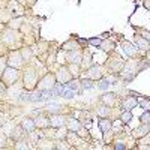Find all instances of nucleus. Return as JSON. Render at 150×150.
Masks as SVG:
<instances>
[{"label": "nucleus", "mask_w": 150, "mask_h": 150, "mask_svg": "<svg viewBox=\"0 0 150 150\" xmlns=\"http://www.w3.org/2000/svg\"><path fill=\"white\" fill-rule=\"evenodd\" d=\"M150 66L147 62L141 57H134V59H129L125 62V65L119 74V78L122 80H126V81H132L137 75H138V72H141L144 68Z\"/></svg>", "instance_id": "nucleus-1"}, {"label": "nucleus", "mask_w": 150, "mask_h": 150, "mask_svg": "<svg viewBox=\"0 0 150 150\" xmlns=\"http://www.w3.org/2000/svg\"><path fill=\"white\" fill-rule=\"evenodd\" d=\"M0 41L9 50H20L24 45V36L20 30L5 27L2 30V33H0Z\"/></svg>", "instance_id": "nucleus-2"}, {"label": "nucleus", "mask_w": 150, "mask_h": 150, "mask_svg": "<svg viewBox=\"0 0 150 150\" xmlns=\"http://www.w3.org/2000/svg\"><path fill=\"white\" fill-rule=\"evenodd\" d=\"M38 77H39V72H38V68L33 63H29L24 66L23 74H21V81H23V89L26 92H33L36 90L38 86Z\"/></svg>", "instance_id": "nucleus-3"}, {"label": "nucleus", "mask_w": 150, "mask_h": 150, "mask_svg": "<svg viewBox=\"0 0 150 150\" xmlns=\"http://www.w3.org/2000/svg\"><path fill=\"white\" fill-rule=\"evenodd\" d=\"M110 54H111V56L105 60L104 68H105V71H107L108 74L117 75V77H119V74H120V71H122V68H123V65H125V60H123V57H122L120 54H117L116 51H112V53H110Z\"/></svg>", "instance_id": "nucleus-4"}, {"label": "nucleus", "mask_w": 150, "mask_h": 150, "mask_svg": "<svg viewBox=\"0 0 150 150\" xmlns=\"http://www.w3.org/2000/svg\"><path fill=\"white\" fill-rule=\"evenodd\" d=\"M50 47H51V42H48V41H36L32 45L35 57H39L41 62H45L48 57V53H50Z\"/></svg>", "instance_id": "nucleus-5"}, {"label": "nucleus", "mask_w": 150, "mask_h": 150, "mask_svg": "<svg viewBox=\"0 0 150 150\" xmlns=\"http://www.w3.org/2000/svg\"><path fill=\"white\" fill-rule=\"evenodd\" d=\"M6 57H8V66H11V68H15V69L21 71L26 66V62H24L20 50H9Z\"/></svg>", "instance_id": "nucleus-6"}, {"label": "nucleus", "mask_w": 150, "mask_h": 150, "mask_svg": "<svg viewBox=\"0 0 150 150\" xmlns=\"http://www.w3.org/2000/svg\"><path fill=\"white\" fill-rule=\"evenodd\" d=\"M56 83H57V80H56L54 72H48V74L44 75L39 81H38L36 89L39 90V92H51L53 87L56 86Z\"/></svg>", "instance_id": "nucleus-7"}, {"label": "nucleus", "mask_w": 150, "mask_h": 150, "mask_svg": "<svg viewBox=\"0 0 150 150\" xmlns=\"http://www.w3.org/2000/svg\"><path fill=\"white\" fill-rule=\"evenodd\" d=\"M21 74H23V72H21L20 69H15V68L8 66L0 78H2V81L6 84V87H12V86H14V84L21 78Z\"/></svg>", "instance_id": "nucleus-8"}, {"label": "nucleus", "mask_w": 150, "mask_h": 150, "mask_svg": "<svg viewBox=\"0 0 150 150\" xmlns=\"http://www.w3.org/2000/svg\"><path fill=\"white\" fill-rule=\"evenodd\" d=\"M66 141L72 146V149H90L89 141H86L84 138H81V137H80L77 132H72V131L68 132Z\"/></svg>", "instance_id": "nucleus-9"}, {"label": "nucleus", "mask_w": 150, "mask_h": 150, "mask_svg": "<svg viewBox=\"0 0 150 150\" xmlns=\"http://www.w3.org/2000/svg\"><path fill=\"white\" fill-rule=\"evenodd\" d=\"M84 72H86L84 77H86V78H90V80H93V81L102 80V78L105 77V74H107L104 65H93V66H90L89 69L84 71Z\"/></svg>", "instance_id": "nucleus-10"}, {"label": "nucleus", "mask_w": 150, "mask_h": 150, "mask_svg": "<svg viewBox=\"0 0 150 150\" xmlns=\"http://www.w3.org/2000/svg\"><path fill=\"white\" fill-rule=\"evenodd\" d=\"M5 6L8 8V11L11 12V15L14 18L15 17H26V14H27V8H24L17 0H9Z\"/></svg>", "instance_id": "nucleus-11"}, {"label": "nucleus", "mask_w": 150, "mask_h": 150, "mask_svg": "<svg viewBox=\"0 0 150 150\" xmlns=\"http://www.w3.org/2000/svg\"><path fill=\"white\" fill-rule=\"evenodd\" d=\"M99 101H101L102 105H107L110 108H117L120 107V99L116 93H112V92H107L104 93L101 98H99Z\"/></svg>", "instance_id": "nucleus-12"}, {"label": "nucleus", "mask_w": 150, "mask_h": 150, "mask_svg": "<svg viewBox=\"0 0 150 150\" xmlns=\"http://www.w3.org/2000/svg\"><path fill=\"white\" fill-rule=\"evenodd\" d=\"M54 75H56L57 83H62V84H66V83H69L74 78L66 65H59L57 66V71L54 72Z\"/></svg>", "instance_id": "nucleus-13"}, {"label": "nucleus", "mask_w": 150, "mask_h": 150, "mask_svg": "<svg viewBox=\"0 0 150 150\" xmlns=\"http://www.w3.org/2000/svg\"><path fill=\"white\" fill-rule=\"evenodd\" d=\"M120 47L123 48V53L126 54L129 59H134V57H138L140 54H141V51L138 48H137V45L135 44H132V42H129V41H120ZM143 56V54H141Z\"/></svg>", "instance_id": "nucleus-14"}, {"label": "nucleus", "mask_w": 150, "mask_h": 150, "mask_svg": "<svg viewBox=\"0 0 150 150\" xmlns=\"http://www.w3.org/2000/svg\"><path fill=\"white\" fill-rule=\"evenodd\" d=\"M48 117H50V128H53V129L65 126L66 120H68V116L62 114V112H54V114H50Z\"/></svg>", "instance_id": "nucleus-15"}, {"label": "nucleus", "mask_w": 150, "mask_h": 150, "mask_svg": "<svg viewBox=\"0 0 150 150\" xmlns=\"http://www.w3.org/2000/svg\"><path fill=\"white\" fill-rule=\"evenodd\" d=\"M38 150H56V140L51 137H41L36 144Z\"/></svg>", "instance_id": "nucleus-16"}, {"label": "nucleus", "mask_w": 150, "mask_h": 150, "mask_svg": "<svg viewBox=\"0 0 150 150\" xmlns=\"http://www.w3.org/2000/svg\"><path fill=\"white\" fill-rule=\"evenodd\" d=\"M35 120V125H36V129H45V128H50V117L45 114V112H39L38 116L33 117Z\"/></svg>", "instance_id": "nucleus-17"}, {"label": "nucleus", "mask_w": 150, "mask_h": 150, "mask_svg": "<svg viewBox=\"0 0 150 150\" xmlns=\"http://www.w3.org/2000/svg\"><path fill=\"white\" fill-rule=\"evenodd\" d=\"M135 107H138V101H137V96H126L120 99V110H134Z\"/></svg>", "instance_id": "nucleus-18"}, {"label": "nucleus", "mask_w": 150, "mask_h": 150, "mask_svg": "<svg viewBox=\"0 0 150 150\" xmlns=\"http://www.w3.org/2000/svg\"><path fill=\"white\" fill-rule=\"evenodd\" d=\"M66 129L68 131H72V132H78L80 129H81V122H80V119L78 117H75V116H68V120H66Z\"/></svg>", "instance_id": "nucleus-19"}, {"label": "nucleus", "mask_w": 150, "mask_h": 150, "mask_svg": "<svg viewBox=\"0 0 150 150\" xmlns=\"http://www.w3.org/2000/svg\"><path fill=\"white\" fill-rule=\"evenodd\" d=\"M134 44L137 45V48L141 51V54L144 56L149 50H150V41H147V39H144L143 36H140V35H135V41H134Z\"/></svg>", "instance_id": "nucleus-20"}, {"label": "nucleus", "mask_w": 150, "mask_h": 150, "mask_svg": "<svg viewBox=\"0 0 150 150\" xmlns=\"http://www.w3.org/2000/svg\"><path fill=\"white\" fill-rule=\"evenodd\" d=\"M95 63H93V60H92V53L89 51V50H83V60H81V63H80V66H81V71L84 72V71H87L90 66H93Z\"/></svg>", "instance_id": "nucleus-21"}, {"label": "nucleus", "mask_w": 150, "mask_h": 150, "mask_svg": "<svg viewBox=\"0 0 150 150\" xmlns=\"http://www.w3.org/2000/svg\"><path fill=\"white\" fill-rule=\"evenodd\" d=\"M81 60H83V48L68 51V63H77V65H80Z\"/></svg>", "instance_id": "nucleus-22"}, {"label": "nucleus", "mask_w": 150, "mask_h": 150, "mask_svg": "<svg viewBox=\"0 0 150 150\" xmlns=\"http://www.w3.org/2000/svg\"><path fill=\"white\" fill-rule=\"evenodd\" d=\"M20 51H21V56H23L24 62H26V65L33 63V60H35V53H33L32 47H29V45H23V47L20 48Z\"/></svg>", "instance_id": "nucleus-23"}, {"label": "nucleus", "mask_w": 150, "mask_h": 150, "mask_svg": "<svg viewBox=\"0 0 150 150\" xmlns=\"http://www.w3.org/2000/svg\"><path fill=\"white\" fill-rule=\"evenodd\" d=\"M149 132H150V126H149V125H146V123H141L138 128H135L131 132V137H132L134 140H138V138H141V137H144Z\"/></svg>", "instance_id": "nucleus-24"}, {"label": "nucleus", "mask_w": 150, "mask_h": 150, "mask_svg": "<svg viewBox=\"0 0 150 150\" xmlns=\"http://www.w3.org/2000/svg\"><path fill=\"white\" fill-rule=\"evenodd\" d=\"M60 48H62V50H65V51H72V50H78V48H83V47H81L80 39L71 38L69 41H66V42L62 44V45H60Z\"/></svg>", "instance_id": "nucleus-25"}, {"label": "nucleus", "mask_w": 150, "mask_h": 150, "mask_svg": "<svg viewBox=\"0 0 150 150\" xmlns=\"http://www.w3.org/2000/svg\"><path fill=\"white\" fill-rule=\"evenodd\" d=\"M26 21H27V17H15V18H12V20L6 24V27L14 29V30H20Z\"/></svg>", "instance_id": "nucleus-26"}, {"label": "nucleus", "mask_w": 150, "mask_h": 150, "mask_svg": "<svg viewBox=\"0 0 150 150\" xmlns=\"http://www.w3.org/2000/svg\"><path fill=\"white\" fill-rule=\"evenodd\" d=\"M99 48L102 50L104 53H112V51H116V42L114 41H111L108 39V38H105V39L101 41V45H99Z\"/></svg>", "instance_id": "nucleus-27"}, {"label": "nucleus", "mask_w": 150, "mask_h": 150, "mask_svg": "<svg viewBox=\"0 0 150 150\" xmlns=\"http://www.w3.org/2000/svg\"><path fill=\"white\" fill-rule=\"evenodd\" d=\"M20 125H21V128L26 131V132H32V131H36V125H35V120H33V117H24L21 122H20Z\"/></svg>", "instance_id": "nucleus-28"}, {"label": "nucleus", "mask_w": 150, "mask_h": 150, "mask_svg": "<svg viewBox=\"0 0 150 150\" xmlns=\"http://www.w3.org/2000/svg\"><path fill=\"white\" fill-rule=\"evenodd\" d=\"M138 143V146H137V149H140V150H150V132L146 134L144 137H141V138L137 140Z\"/></svg>", "instance_id": "nucleus-29"}, {"label": "nucleus", "mask_w": 150, "mask_h": 150, "mask_svg": "<svg viewBox=\"0 0 150 150\" xmlns=\"http://www.w3.org/2000/svg\"><path fill=\"white\" fill-rule=\"evenodd\" d=\"M98 125H99V129H101L102 132H107V131H110L111 126H112V120L108 119V117H99Z\"/></svg>", "instance_id": "nucleus-30"}, {"label": "nucleus", "mask_w": 150, "mask_h": 150, "mask_svg": "<svg viewBox=\"0 0 150 150\" xmlns=\"http://www.w3.org/2000/svg\"><path fill=\"white\" fill-rule=\"evenodd\" d=\"M112 110H114V108H110L107 105H101L96 110V112H98L99 117H108V119L112 120Z\"/></svg>", "instance_id": "nucleus-31"}, {"label": "nucleus", "mask_w": 150, "mask_h": 150, "mask_svg": "<svg viewBox=\"0 0 150 150\" xmlns=\"http://www.w3.org/2000/svg\"><path fill=\"white\" fill-rule=\"evenodd\" d=\"M12 149H15V150H30L32 146H30V143L26 140V137H24V138L17 140V141L14 143V147H12Z\"/></svg>", "instance_id": "nucleus-32"}, {"label": "nucleus", "mask_w": 150, "mask_h": 150, "mask_svg": "<svg viewBox=\"0 0 150 150\" xmlns=\"http://www.w3.org/2000/svg\"><path fill=\"white\" fill-rule=\"evenodd\" d=\"M56 63L57 65H68V51L59 48L57 50V56H56Z\"/></svg>", "instance_id": "nucleus-33"}, {"label": "nucleus", "mask_w": 150, "mask_h": 150, "mask_svg": "<svg viewBox=\"0 0 150 150\" xmlns=\"http://www.w3.org/2000/svg\"><path fill=\"white\" fill-rule=\"evenodd\" d=\"M12 18H14V17L11 15V12L8 11V8H6V6L0 8V23H3L5 26H6V24H8Z\"/></svg>", "instance_id": "nucleus-34"}, {"label": "nucleus", "mask_w": 150, "mask_h": 150, "mask_svg": "<svg viewBox=\"0 0 150 150\" xmlns=\"http://www.w3.org/2000/svg\"><path fill=\"white\" fill-rule=\"evenodd\" d=\"M119 119H120L125 125H129V123H131V120L134 119V114H132V111H131V110H122V111H120Z\"/></svg>", "instance_id": "nucleus-35"}, {"label": "nucleus", "mask_w": 150, "mask_h": 150, "mask_svg": "<svg viewBox=\"0 0 150 150\" xmlns=\"http://www.w3.org/2000/svg\"><path fill=\"white\" fill-rule=\"evenodd\" d=\"M68 66V69H69V72L72 74V77L74 78H80L81 77V66L80 65H77V63H68L66 65Z\"/></svg>", "instance_id": "nucleus-36"}, {"label": "nucleus", "mask_w": 150, "mask_h": 150, "mask_svg": "<svg viewBox=\"0 0 150 150\" xmlns=\"http://www.w3.org/2000/svg\"><path fill=\"white\" fill-rule=\"evenodd\" d=\"M56 150H72V146L66 141V138L56 140Z\"/></svg>", "instance_id": "nucleus-37"}, {"label": "nucleus", "mask_w": 150, "mask_h": 150, "mask_svg": "<svg viewBox=\"0 0 150 150\" xmlns=\"http://www.w3.org/2000/svg\"><path fill=\"white\" fill-rule=\"evenodd\" d=\"M137 101H138V105H140V107H141L144 111L150 110V99H146L144 96L138 95V96H137Z\"/></svg>", "instance_id": "nucleus-38"}, {"label": "nucleus", "mask_w": 150, "mask_h": 150, "mask_svg": "<svg viewBox=\"0 0 150 150\" xmlns=\"http://www.w3.org/2000/svg\"><path fill=\"white\" fill-rule=\"evenodd\" d=\"M8 141H9V137L0 129V149H8Z\"/></svg>", "instance_id": "nucleus-39"}, {"label": "nucleus", "mask_w": 150, "mask_h": 150, "mask_svg": "<svg viewBox=\"0 0 150 150\" xmlns=\"http://www.w3.org/2000/svg\"><path fill=\"white\" fill-rule=\"evenodd\" d=\"M80 80H81V86H83V89H93V87H95L93 80H90V78L83 77V78H80Z\"/></svg>", "instance_id": "nucleus-40"}, {"label": "nucleus", "mask_w": 150, "mask_h": 150, "mask_svg": "<svg viewBox=\"0 0 150 150\" xmlns=\"http://www.w3.org/2000/svg\"><path fill=\"white\" fill-rule=\"evenodd\" d=\"M6 68H8V57L6 56H2V57H0V77L3 75V72H5Z\"/></svg>", "instance_id": "nucleus-41"}, {"label": "nucleus", "mask_w": 150, "mask_h": 150, "mask_svg": "<svg viewBox=\"0 0 150 150\" xmlns=\"http://www.w3.org/2000/svg\"><path fill=\"white\" fill-rule=\"evenodd\" d=\"M135 32H137V35H140V36H143L144 39L150 41V32H147L146 29H141V27H135Z\"/></svg>", "instance_id": "nucleus-42"}, {"label": "nucleus", "mask_w": 150, "mask_h": 150, "mask_svg": "<svg viewBox=\"0 0 150 150\" xmlns=\"http://www.w3.org/2000/svg\"><path fill=\"white\" fill-rule=\"evenodd\" d=\"M102 135H104V143L105 144H111V140H112V137H114V132L110 129L107 132H102Z\"/></svg>", "instance_id": "nucleus-43"}, {"label": "nucleus", "mask_w": 150, "mask_h": 150, "mask_svg": "<svg viewBox=\"0 0 150 150\" xmlns=\"http://www.w3.org/2000/svg\"><path fill=\"white\" fill-rule=\"evenodd\" d=\"M17 2L21 3L24 8H27V9H32L36 5V0H17Z\"/></svg>", "instance_id": "nucleus-44"}, {"label": "nucleus", "mask_w": 150, "mask_h": 150, "mask_svg": "<svg viewBox=\"0 0 150 150\" xmlns=\"http://www.w3.org/2000/svg\"><path fill=\"white\" fill-rule=\"evenodd\" d=\"M112 147H114L116 150H126L128 149V146H126V141H122V140H117L116 143H114V146H112Z\"/></svg>", "instance_id": "nucleus-45"}, {"label": "nucleus", "mask_w": 150, "mask_h": 150, "mask_svg": "<svg viewBox=\"0 0 150 150\" xmlns=\"http://www.w3.org/2000/svg\"><path fill=\"white\" fill-rule=\"evenodd\" d=\"M140 120H141V123H146V125L150 123V110H147V111L143 112L141 117H140Z\"/></svg>", "instance_id": "nucleus-46"}, {"label": "nucleus", "mask_w": 150, "mask_h": 150, "mask_svg": "<svg viewBox=\"0 0 150 150\" xmlns=\"http://www.w3.org/2000/svg\"><path fill=\"white\" fill-rule=\"evenodd\" d=\"M101 38H92V39H87V45H93V47H98L101 45Z\"/></svg>", "instance_id": "nucleus-47"}, {"label": "nucleus", "mask_w": 150, "mask_h": 150, "mask_svg": "<svg viewBox=\"0 0 150 150\" xmlns=\"http://www.w3.org/2000/svg\"><path fill=\"white\" fill-rule=\"evenodd\" d=\"M6 93H8V87H6V84L2 81V78H0V98L6 96Z\"/></svg>", "instance_id": "nucleus-48"}, {"label": "nucleus", "mask_w": 150, "mask_h": 150, "mask_svg": "<svg viewBox=\"0 0 150 150\" xmlns=\"http://www.w3.org/2000/svg\"><path fill=\"white\" fill-rule=\"evenodd\" d=\"M8 53H9V48L5 47L3 44H0V57H2V56H8Z\"/></svg>", "instance_id": "nucleus-49"}, {"label": "nucleus", "mask_w": 150, "mask_h": 150, "mask_svg": "<svg viewBox=\"0 0 150 150\" xmlns=\"http://www.w3.org/2000/svg\"><path fill=\"white\" fill-rule=\"evenodd\" d=\"M8 108V105L5 104V102H2V101H0V112H2V111H5Z\"/></svg>", "instance_id": "nucleus-50"}, {"label": "nucleus", "mask_w": 150, "mask_h": 150, "mask_svg": "<svg viewBox=\"0 0 150 150\" xmlns=\"http://www.w3.org/2000/svg\"><path fill=\"white\" fill-rule=\"evenodd\" d=\"M143 5H144V8H147L150 11V0H143Z\"/></svg>", "instance_id": "nucleus-51"}, {"label": "nucleus", "mask_w": 150, "mask_h": 150, "mask_svg": "<svg viewBox=\"0 0 150 150\" xmlns=\"http://www.w3.org/2000/svg\"><path fill=\"white\" fill-rule=\"evenodd\" d=\"M0 3H2V0H0Z\"/></svg>", "instance_id": "nucleus-52"}, {"label": "nucleus", "mask_w": 150, "mask_h": 150, "mask_svg": "<svg viewBox=\"0 0 150 150\" xmlns=\"http://www.w3.org/2000/svg\"><path fill=\"white\" fill-rule=\"evenodd\" d=\"M0 44H2V41H0Z\"/></svg>", "instance_id": "nucleus-53"}, {"label": "nucleus", "mask_w": 150, "mask_h": 150, "mask_svg": "<svg viewBox=\"0 0 150 150\" xmlns=\"http://www.w3.org/2000/svg\"><path fill=\"white\" fill-rule=\"evenodd\" d=\"M149 126H150V123H149Z\"/></svg>", "instance_id": "nucleus-54"}]
</instances>
